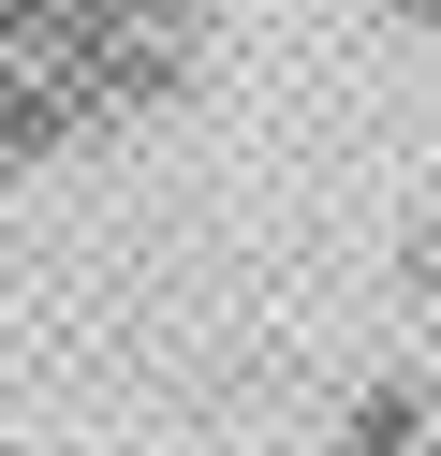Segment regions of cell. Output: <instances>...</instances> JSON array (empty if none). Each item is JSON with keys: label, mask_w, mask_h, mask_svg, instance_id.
I'll return each instance as SVG.
<instances>
[{"label": "cell", "mask_w": 441, "mask_h": 456, "mask_svg": "<svg viewBox=\"0 0 441 456\" xmlns=\"http://www.w3.org/2000/svg\"><path fill=\"white\" fill-rule=\"evenodd\" d=\"M206 60V0H0V177L118 148Z\"/></svg>", "instance_id": "1"}, {"label": "cell", "mask_w": 441, "mask_h": 456, "mask_svg": "<svg viewBox=\"0 0 441 456\" xmlns=\"http://www.w3.org/2000/svg\"><path fill=\"white\" fill-rule=\"evenodd\" d=\"M412 15H441V0H412Z\"/></svg>", "instance_id": "2"}]
</instances>
